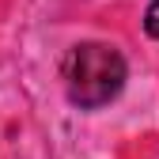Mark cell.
<instances>
[{
  "instance_id": "cell-1",
  "label": "cell",
  "mask_w": 159,
  "mask_h": 159,
  "mask_svg": "<svg viewBox=\"0 0 159 159\" xmlns=\"http://www.w3.org/2000/svg\"><path fill=\"white\" fill-rule=\"evenodd\" d=\"M65 91L80 110H98L125 87V61L106 42H84L65 57Z\"/></svg>"
},
{
  "instance_id": "cell-2",
  "label": "cell",
  "mask_w": 159,
  "mask_h": 159,
  "mask_svg": "<svg viewBox=\"0 0 159 159\" xmlns=\"http://www.w3.org/2000/svg\"><path fill=\"white\" fill-rule=\"evenodd\" d=\"M144 30L155 38V42H159V0H152V4H148V15H144Z\"/></svg>"
}]
</instances>
